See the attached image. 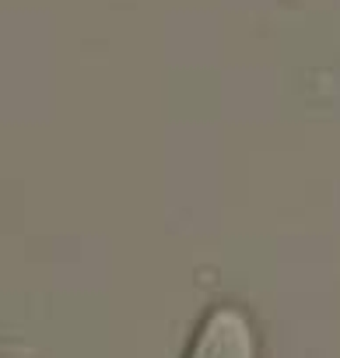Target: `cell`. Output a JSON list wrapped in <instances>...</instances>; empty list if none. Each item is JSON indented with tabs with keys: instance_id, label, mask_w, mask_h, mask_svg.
I'll use <instances>...</instances> for the list:
<instances>
[{
	"instance_id": "cell-1",
	"label": "cell",
	"mask_w": 340,
	"mask_h": 358,
	"mask_svg": "<svg viewBox=\"0 0 340 358\" xmlns=\"http://www.w3.org/2000/svg\"><path fill=\"white\" fill-rule=\"evenodd\" d=\"M186 358H260V337L249 313L239 306H214L204 316Z\"/></svg>"
}]
</instances>
